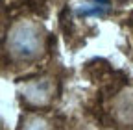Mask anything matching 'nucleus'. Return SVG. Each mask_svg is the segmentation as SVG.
<instances>
[{"label": "nucleus", "mask_w": 133, "mask_h": 130, "mask_svg": "<svg viewBox=\"0 0 133 130\" xmlns=\"http://www.w3.org/2000/svg\"><path fill=\"white\" fill-rule=\"evenodd\" d=\"M43 48V41L37 28L30 22H21L11 30L9 36V50L22 60L35 58Z\"/></svg>", "instance_id": "f257e3e1"}, {"label": "nucleus", "mask_w": 133, "mask_h": 130, "mask_svg": "<svg viewBox=\"0 0 133 130\" xmlns=\"http://www.w3.org/2000/svg\"><path fill=\"white\" fill-rule=\"evenodd\" d=\"M24 97L26 101H30L31 104L41 106L46 104L52 97V84L50 80H39V82H31L24 87Z\"/></svg>", "instance_id": "f03ea898"}, {"label": "nucleus", "mask_w": 133, "mask_h": 130, "mask_svg": "<svg viewBox=\"0 0 133 130\" xmlns=\"http://www.w3.org/2000/svg\"><path fill=\"white\" fill-rule=\"evenodd\" d=\"M21 130H52V126L41 115H30L21 126Z\"/></svg>", "instance_id": "7ed1b4c3"}]
</instances>
